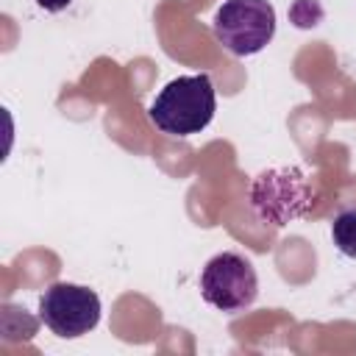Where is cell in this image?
<instances>
[{"instance_id": "obj_1", "label": "cell", "mask_w": 356, "mask_h": 356, "mask_svg": "<svg viewBox=\"0 0 356 356\" xmlns=\"http://www.w3.org/2000/svg\"><path fill=\"white\" fill-rule=\"evenodd\" d=\"M217 111V92L206 72L172 78L150 103V122L170 136L200 134Z\"/></svg>"}, {"instance_id": "obj_6", "label": "cell", "mask_w": 356, "mask_h": 356, "mask_svg": "<svg viewBox=\"0 0 356 356\" xmlns=\"http://www.w3.org/2000/svg\"><path fill=\"white\" fill-rule=\"evenodd\" d=\"M331 239L337 250L348 259H356V209H345L331 222Z\"/></svg>"}, {"instance_id": "obj_7", "label": "cell", "mask_w": 356, "mask_h": 356, "mask_svg": "<svg viewBox=\"0 0 356 356\" xmlns=\"http://www.w3.org/2000/svg\"><path fill=\"white\" fill-rule=\"evenodd\" d=\"M36 3H39L44 11H64L72 0H36Z\"/></svg>"}, {"instance_id": "obj_3", "label": "cell", "mask_w": 356, "mask_h": 356, "mask_svg": "<svg viewBox=\"0 0 356 356\" xmlns=\"http://www.w3.org/2000/svg\"><path fill=\"white\" fill-rule=\"evenodd\" d=\"M250 206L259 220L270 225H284L312 206L309 181L298 167H275L256 175L250 184Z\"/></svg>"}, {"instance_id": "obj_4", "label": "cell", "mask_w": 356, "mask_h": 356, "mask_svg": "<svg viewBox=\"0 0 356 356\" xmlns=\"http://www.w3.org/2000/svg\"><path fill=\"white\" fill-rule=\"evenodd\" d=\"M100 298L83 284L56 281L39 298L42 323L61 339H75L89 334L100 323Z\"/></svg>"}, {"instance_id": "obj_2", "label": "cell", "mask_w": 356, "mask_h": 356, "mask_svg": "<svg viewBox=\"0 0 356 356\" xmlns=\"http://www.w3.org/2000/svg\"><path fill=\"white\" fill-rule=\"evenodd\" d=\"M214 36L234 56H253L275 36V8L270 0H225L214 11Z\"/></svg>"}, {"instance_id": "obj_5", "label": "cell", "mask_w": 356, "mask_h": 356, "mask_svg": "<svg viewBox=\"0 0 356 356\" xmlns=\"http://www.w3.org/2000/svg\"><path fill=\"white\" fill-rule=\"evenodd\" d=\"M200 295L220 312H242L259 295V278L253 264L239 253H217L200 270Z\"/></svg>"}]
</instances>
